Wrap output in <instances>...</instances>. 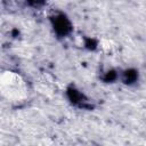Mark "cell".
Masks as SVG:
<instances>
[{"mask_svg":"<svg viewBox=\"0 0 146 146\" xmlns=\"http://www.w3.org/2000/svg\"><path fill=\"white\" fill-rule=\"evenodd\" d=\"M1 92L11 100H19L25 96V84L23 80L13 72H6L1 76Z\"/></svg>","mask_w":146,"mask_h":146,"instance_id":"1","label":"cell"}]
</instances>
